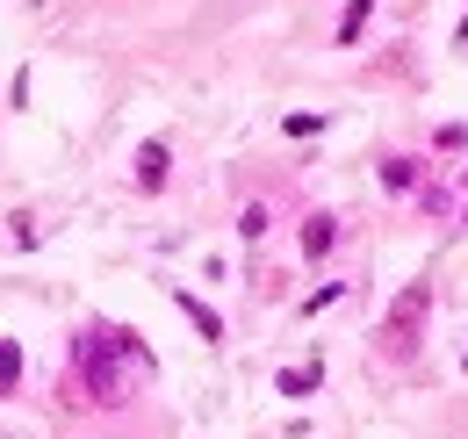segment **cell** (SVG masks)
Returning a JSON list of instances; mask_svg holds the SVG:
<instances>
[{"label":"cell","mask_w":468,"mask_h":439,"mask_svg":"<svg viewBox=\"0 0 468 439\" xmlns=\"http://www.w3.org/2000/svg\"><path fill=\"white\" fill-rule=\"evenodd\" d=\"M367 7H375V0H353L346 15H339V44H353V37L367 29Z\"/></svg>","instance_id":"cell-8"},{"label":"cell","mask_w":468,"mask_h":439,"mask_svg":"<svg viewBox=\"0 0 468 439\" xmlns=\"http://www.w3.org/2000/svg\"><path fill=\"white\" fill-rule=\"evenodd\" d=\"M174 303L187 310V317H195V331H202V338H224V317H217V310H209L202 295H187V288H174Z\"/></svg>","instance_id":"cell-4"},{"label":"cell","mask_w":468,"mask_h":439,"mask_svg":"<svg viewBox=\"0 0 468 439\" xmlns=\"http://www.w3.org/2000/svg\"><path fill=\"white\" fill-rule=\"evenodd\" d=\"M72 353H80V375H87V389H94V403H122L137 368L152 375V353H144V338H137V331H122V325L80 331V346H72Z\"/></svg>","instance_id":"cell-1"},{"label":"cell","mask_w":468,"mask_h":439,"mask_svg":"<svg viewBox=\"0 0 468 439\" xmlns=\"http://www.w3.org/2000/svg\"><path fill=\"white\" fill-rule=\"evenodd\" d=\"M462 223H468V202H462Z\"/></svg>","instance_id":"cell-12"},{"label":"cell","mask_w":468,"mask_h":439,"mask_svg":"<svg viewBox=\"0 0 468 439\" xmlns=\"http://www.w3.org/2000/svg\"><path fill=\"white\" fill-rule=\"evenodd\" d=\"M462 44H468V22H462Z\"/></svg>","instance_id":"cell-11"},{"label":"cell","mask_w":468,"mask_h":439,"mask_svg":"<svg viewBox=\"0 0 468 439\" xmlns=\"http://www.w3.org/2000/svg\"><path fill=\"white\" fill-rule=\"evenodd\" d=\"M22 382V353H15V346H7V338H0V396H7V389Z\"/></svg>","instance_id":"cell-9"},{"label":"cell","mask_w":468,"mask_h":439,"mask_svg":"<svg viewBox=\"0 0 468 439\" xmlns=\"http://www.w3.org/2000/svg\"><path fill=\"white\" fill-rule=\"evenodd\" d=\"M425 317H432V281H410L404 295L389 303V317L375 331V346H382V360H410L418 353V338H425Z\"/></svg>","instance_id":"cell-2"},{"label":"cell","mask_w":468,"mask_h":439,"mask_svg":"<svg viewBox=\"0 0 468 439\" xmlns=\"http://www.w3.org/2000/svg\"><path fill=\"white\" fill-rule=\"evenodd\" d=\"M137 187H144V195H159V187H166V145H159V137H152V145H137Z\"/></svg>","instance_id":"cell-3"},{"label":"cell","mask_w":468,"mask_h":439,"mask_svg":"<svg viewBox=\"0 0 468 439\" xmlns=\"http://www.w3.org/2000/svg\"><path fill=\"white\" fill-rule=\"evenodd\" d=\"M317 382H324V368H289V375H282V396H310Z\"/></svg>","instance_id":"cell-7"},{"label":"cell","mask_w":468,"mask_h":439,"mask_svg":"<svg viewBox=\"0 0 468 439\" xmlns=\"http://www.w3.org/2000/svg\"><path fill=\"white\" fill-rule=\"evenodd\" d=\"M332 238H339V223H332V217H310V223H303V252H310V260H324Z\"/></svg>","instance_id":"cell-5"},{"label":"cell","mask_w":468,"mask_h":439,"mask_svg":"<svg viewBox=\"0 0 468 439\" xmlns=\"http://www.w3.org/2000/svg\"><path fill=\"white\" fill-rule=\"evenodd\" d=\"M382 187H389V195H410V187H418V159H389L382 166Z\"/></svg>","instance_id":"cell-6"},{"label":"cell","mask_w":468,"mask_h":439,"mask_svg":"<svg viewBox=\"0 0 468 439\" xmlns=\"http://www.w3.org/2000/svg\"><path fill=\"white\" fill-rule=\"evenodd\" d=\"M238 230H245V238H267V202H252V209L238 217Z\"/></svg>","instance_id":"cell-10"}]
</instances>
